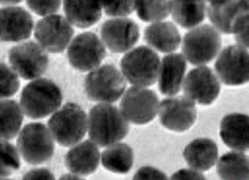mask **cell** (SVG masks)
<instances>
[{
    "label": "cell",
    "instance_id": "obj_1",
    "mask_svg": "<svg viewBox=\"0 0 249 180\" xmlns=\"http://www.w3.org/2000/svg\"><path fill=\"white\" fill-rule=\"evenodd\" d=\"M129 123L121 110L108 103H99L89 111L88 130L90 140L98 147H109L124 139Z\"/></svg>",
    "mask_w": 249,
    "mask_h": 180
},
{
    "label": "cell",
    "instance_id": "obj_2",
    "mask_svg": "<svg viewBox=\"0 0 249 180\" xmlns=\"http://www.w3.org/2000/svg\"><path fill=\"white\" fill-rule=\"evenodd\" d=\"M63 100L58 84L47 78H39L24 86L20 96V106L32 120L44 119L58 110Z\"/></svg>",
    "mask_w": 249,
    "mask_h": 180
},
{
    "label": "cell",
    "instance_id": "obj_3",
    "mask_svg": "<svg viewBox=\"0 0 249 180\" xmlns=\"http://www.w3.org/2000/svg\"><path fill=\"white\" fill-rule=\"evenodd\" d=\"M54 140L63 147H71L83 139L88 131V116L76 103H67L48 121Z\"/></svg>",
    "mask_w": 249,
    "mask_h": 180
},
{
    "label": "cell",
    "instance_id": "obj_4",
    "mask_svg": "<svg viewBox=\"0 0 249 180\" xmlns=\"http://www.w3.org/2000/svg\"><path fill=\"white\" fill-rule=\"evenodd\" d=\"M160 60L152 48L140 46L128 51L121 60L124 78L138 87L151 86L157 82Z\"/></svg>",
    "mask_w": 249,
    "mask_h": 180
},
{
    "label": "cell",
    "instance_id": "obj_5",
    "mask_svg": "<svg viewBox=\"0 0 249 180\" xmlns=\"http://www.w3.org/2000/svg\"><path fill=\"white\" fill-rule=\"evenodd\" d=\"M84 85L90 100L110 104L117 102L124 95L127 82L115 66L107 64L89 73Z\"/></svg>",
    "mask_w": 249,
    "mask_h": 180
},
{
    "label": "cell",
    "instance_id": "obj_6",
    "mask_svg": "<svg viewBox=\"0 0 249 180\" xmlns=\"http://www.w3.org/2000/svg\"><path fill=\"white\" fill-rule=\"evenodd\" d=\"M17 149L25 162L40 165L53 156L54 138L49 128L40 122L30 123L23 127L17 141Z\"/></svg>",
    "mask_w": 249,
    "mask_h": 180
},
{
    "label": "cell",
    "instance_id": "obj_7",
    "mask_svg": "<svg viewBox=\"0 0 249 180\" xmlns=\"http://www.w3.org/2000/svg\"><path fill=\"white\" fill-rule=\"evenodd\" d=\"M220 32L209 24L195 27L184 34L182 51L185 60L195 66L212 62L221 48Z\"/></svg>",
    "mask_w": 249,
    "mask_h": 180
},
{
    "label": "cell",
    "instance_id": "obj_8",
    "mask_svg": "<svg viewBox=\"0 0 249 180\" xmlns=\"http://www.w3.org/2000/svg\"><path fill=\"white\" fill-rule=\"evenodd\" d=\"M8 60L13 70L24 80H36L42 76L50 63L47 52L33 41L10 48Z\"/></svg>",
    "mask_w": 249,
    "mask_h": 180
},
{
    "label": "cell",
    "instance_id": "obj_9",
    "mask_svg": "<svg viewBox=\"0 0 249 180\" xmlns=\"http://www.w3.org/2000/svg\"><path fill=\"white\" fill-rule=\"evenodd\" d=\"M160 101L154 90L133 86L124 93L120 110L125 120L135 125H146L155 120Z\"/></svg>",
    "mask_w": 249,
    "mask_h": 180
},
{
    "label": "cell",
    "instance_id": "obj_10",
    "mask_svg": "<svg viewBox=\"0 0 249 180\" xmlns=\"http://www.w3.org/2000/svg\"><path fill=\"white\" fill-rule=\"evenodd\" d=\"M107 57V49L94 32H83L75 37L69 45L68 59L79 71H92L101 65Z\"/></svg>",
    "mask_w": 249,
    "mask_h": 180
},
{
    "label": "cell",
    "instance_id": "obj_11",
    "mask_svg": "<svg viewBox=\"0 0 249 180\" xmlns=\"http://www.w3.org/2000/svg\"><path fill=\"white\" fill-rule=\"evenodd\" d=\"M75 33L72 24L61 15H52L39 20L35 37L39 45L51 53H62Z\"/></svg>",
    "mask_w": 249,
    "mask_h": 180
},
{
    "label": "cell",
    "instance_id": "obj_12",
    "mask_svg": "<svg viewBox=\"0 0 249 180\" xmlns=\"http://www.w3.org/2000/svg\"><path fill=\"white\" fill-rule=\"evenodd\" d=\"M249 1H211L208 16L218 31L237 33L249 22Z\"/></svg>",
    "mask_w": 249,
    "mask_h": 180
},
{
    "label": "cell",
    "instance_id": "obj_13",
    "mask_svg": "<svg viewBox=\"0 0 249 180\" xmlns=\"http://www.w3.org/2000/svg\"><path fill=\"white\" fill-rule=\"evenodd\" d=\"M215 70L220 81L229 86L247 84L249 79V53L238 45L228 46L215 62Z\"/></svg>",
    "mask_w": 249,
    "mask_h": 180
},
{
    "label": "cell",
    "instance_id": "obj_14",
    "mask_svg": "<svg viewBox=\"0 0 249 180\" xmlns=\"http://www.w3.org/2000/svg\"><path fill=\"white\" fill-rule=\"evenodd\" d=\"M185 97L199 105L213 104L220 91L217 75L207 66H198L188 73L183 83Z\"/></svg>",
    "mask_w": 249,
    "mask_h": 180
},
{
    "label": "cell",
    "instance_id": "obj_15",
    "mask_svg": "<svg viewBox=\"0 0 249 180\" xmlns=\"http://www.w3.org/2000/svg\"><path fill=\"white\" fill-rule=\"evenodd\" d=\"M159 115L162 126L170 131L182 133L196 123L197 111L195 102L185 96H177L161 102Z\"/></svg>",
    "mask_w": 249,
    "mask_h": 180
},
{
    "label": "cell",
    "instance_id": "obj_16",
    "mask_svg": "<svg viewBox=\"0 0 249 180\" xmlns=\"http://www.w3.org/2000/svg\"><path fill=\"white\" fill-rule=\"evenodd\" d=\"M103 42L114 53H124L139 42L140 28L131 19L114 18L106 21L101 28Z\"/></svg>",
    "mask_w": 249,
    "mask_h": 180
},
{
    "label": "cell",
    "instance_id": "obj_17",
    "mask_svg": "<svg viewBox=\"0 0 249 180\" xmlns=\"http://www.w3.org/2000/svg\"><path fill=\"white\" fill-rule=\"evenodd\" d=\"M33 29L34 19L23 7L0 8V42H22L31 36Z\"/></svg>",
    "mask_w": 249,
    "mask_h": 180
},
{
    "label": "cell",
    "instance_id": "obj_18",
    "mask_svg": "<svg viewBox=\"0 0 249 180\" xmlns=\"http://www.w3.org/2000/svg\"><path fill=\"white\" fill-rule=\"evenodd\" d=\"M186 66V60L182 54L172 53L162 59L157 79L162 94L166 96L178 94L184 83Z\"/></svg>",
    "mask_w": 249,
    "mask_h": 180
},
{
    "label": "cell",
    "instance_id": "obj_19",
    "mask_svg": "<svg viewBox=\"0 0 249 180\" xmlns=\"http://www.w3.org/2000/svg\"><path fill=\"white\" fill-rule=\"evenodd\" d=\"M100 161L99 148L91 140H86L74 145L65 156L67 168L79 176L93 174L98 168Z\"/></svg>",
    "mask_w": 249,
    "mask_h": 180
},
{
    "label": "cell",
    "instance_id": "obj_20",
    "mask_svg": "<svg viewBox=\"0 0 249 180\" xmlns=\"http://www.w3.org/2000/svg\"><path fill=\"white\" fill-rule=\"evenodd\" d=\"M249 118L248 115H226L220 122V135L223 143L235 151H246L249 147Z\"/></svg>",
    "mask_w": 249,
    "mask_h": 180
},
{
    "label": "cell",
    "instance_id": "obj_21",
    "mask_svg": "<svg viewBox=\"0 0 249 180\" xmlns=\"http://www.w3.org/2000/svg\"><path fill=\"white\" fill-rule=\"evenodd\" d=\"M183 155L190 168L197 171H207L218 161V146L212 139H196L185 146Z\"/></svg>",
    "mask_w": 249,
    "mask_h": 180
},
{
    "label": "cell",
    "instance_id": "obj_22",
    "mask_svg": "<svg viewBox=\"0 0 249 180\" xmlns=\"http://www.w3.org/2000/svg\"><path fill=\"white\" fill-rule=\"evenodd\" d=\"M144 39L150 47L162 53L176 51L181 43L180 32L171 22H157L148 25Z\"/></svg>",
    "mask_w": 249,
    "mask_h": 180
},
{
    "label": "cell",
    "instance_id": "obj_23",
    "mask_svg": "<svg viewBox=\"0 0 249 180\" xmlns=\"http://www.w3.org/2000/svg\"><path fill=\"white\" fill-rule=\"evenodd\" d=\"M63 10L67 20L77 28H89L102 17L100 2L95 1H64Z\"/></svg>",
    "mask_w": 249,
    "mask_h": 180
},
{
    "label": "cell",
    "instance_id": "obj_24",
    "mask_svg": "<svg viewBox=\"0 0 249 180\" xmlns=\"http://www.w3.org/2000/svg\"><path fill=\"white\" fill-rule=\"evenodd\" d=\"M24 112L17 101L0 100V140L15 138L21 130Z\"/></svg>",
    "mask_w": 249,
    "mask_h": 180
},
{
    "label": "cell",
    "instance_id": "obj_25",
    "mask_svg": "<svg viewBox=\"0 0 249 180\" xmlns=\"http://www.w3.org/2000/svg\"><path fill=\"white\" fill-rule=\"evenodd\" d=\"M205 1H173L171 14L177 24L185 29L195 28L205 19Z\"/></svg>",
    "mask_w": 249,
    "mask_h": 180
},
{
    "label": "cell",
    "instance_id": "obj_26",
    "mask_svg": "<svg viewBox=\"0 0 249 180\" xmlns=\"http://www.w3.org/2000/svg\"><path fill=\"white\" fill-rule=\"evenodd\" d=\"M134 154L131 146L124 143H117L104 150L101 162L104 168L117 174H127L133 165Z\"/></svg>",
    "mask_w": 249,
    "mask_h": 180
},
{
    "label": "cell",
    "instance_id": "obj_27",
    "mask_svg": "<svg viewBox=\"0 0 249 180\" xmlns=\"http://www.w3.org/2000/svg\"><path fill=\"white\" fill-rule=\"evenodd\" d=\"M217 173L222 180H249V157L239 151L226 153L218 162Z\"/></svg>",
    "mask_w": 249,
    "mask_h": 180
},
{
    "label": "cell",
    "instance_id": "obj_28",
    "mask_svg": "<svg viewBox=\"0 0 249 180\" xmlns=\"http://www.w3.org/2000/svg\"><path fill=\"white\" fill-rule=\"evenodd\" d=\"M172 1H137L135 10L144 22H160L171 14Z\"/></svg>",
    "mask_w": 249,
    "mask_h": 180
},
{
    "label": "cell",
    "instance_id": "obj_29",
    "mask_svg": "<svg viewBox=\"0 0 249 180\" xmlns=\"http://www.w3.org/2000/svg\"><path fill=\"white\" fill-rule=\"evenodd\" d=\"M21 166L20 154L17 147L8 141L0 140V178H6Z\"/></svg>",
    "mask_w": 249,
    "mask_h": 180
},
{
    "label": "cell",
    "instance_id": "obj_30",
    "mask_svg": "<svg viewBox=\"0 0 249 180\" xmlns=\"http://www.w3.org/2000/svg\"><path fill=\"white\" fill-rule=\"evenodd\" d=\"M20 88L18 74L6 63L0 62V100L15 95Z\"/></svg>",
    "mask_w": 249,
    "mask_h": 180
},
{
    "label": "cell",
    "instance_id": "obj_31",
    "mask_svg": "<svg viewBox=\"0 0 249 180\" xmlns=\"http://www.w3.org/2000/svg\"><path fill=\"white\" fill-rule=\"evenodd\" d=\"M100 4L109 16L124 17L135 10V1H105Z\"/></svg>",
    "mask_w": 249,
    "mask_h": 180
},
{
    "label": "cell",
    "instance_id": "obj_32",
    "mask_svg": "<svg viewBox=\"0 0 249 180\" xmlns=\"http://www.w3.org/2000/svg\"><path fill=\"white\" fill-rule=\"evenodd\" d=\"M26 5L33 12L41 16L55 15L61 6L60 1H26Z\"/></svg>",
    "mask_w": 249,
    "mask_h": 180
},
{
    "label": "cell",
    "instance_id": "obj_33",
    "mask_svg": "<svg viewBox=\"0 0 249 180\" xmlns=\"http://www.w3.org/2000/svg\"><path fill=\"white\" fill-rule=\"evenodd\" d=\"M132 180H168L166 173L159 168L145 166L140 168Z\"/></svg>",
    "mask_w": 249,
    "mask_h": 180
},
{
    "label": "cell",
    "instance_id": "obj_34",
    "mask_svg": "<svg viewBox=\"0 0 249 180\" xmlns=\"http://www.w3.org/2000/svg\"><path fill=\"white\" fill-rule=\"evenodd\" d=\"M169 180H206V178L202 173L195 169L182 168L175 172Z\"/></svg>",
    "mask_w": 249,
    "mask_h": 180
},
{
    "label": "cell",
    "instance_id": "obj_35",
    "mask_svg": "<svg viewBox=\"0 0 249 180\" xmlns=\"http://www.w3.org/2000/svg\"><path fill=\"white\" fill-rule=\"evenodd\" d=\"M22 180H55V177L48 168H35L24 175Z\"/></svg>",
    "mask_w": 249,
    "mask_h": 180
},
{
    "label": "cell",
    "instance_id": "obj_36",
    "mask_svg": "<svg viewBox=\"0 0 249 180\" xmlns=\"http://www.w3.org/2000/svg\"><path fill=\"white\" fill-rule=\"evenodd\" d=\"M249 24L244 26L242 29L235 33V40L237 42V45L244 48H249Z\"/></svg>",
    "mask_w": 249,
    "mask_h": 180
},
{
    "label": "cell",
    "instance_id": "obj_37",
    "mask_svg": "<svg viewBox=\"0 0 249 180\" xmlns=\"http://www.w3.org/2000/svg\"><path fill=\"white\" fill-rule=\"evenodd\" d=\"M59 180H86L82 179L81 177L74 174H65L60 177Z\"/></svg>",
    "mask_w": 249,
    "mask_h": 180
},
{
    "label": "cell",
    "instance_id": "obj_38",
    "mask_svg": "<svg viewBox=\"0 0 249 180\" xmlns=\"http://www.w3.org/2000/svg\"><path fill=\"white\" fill-rule=\"evenodd\" d=\"M21 1H0V5H5L6 6H14L19 4Z\"/></svg>",
    "mask_w": 249,
    "mask_h": 180
},
{
    "label": "cell",
    "instance_id": "obj_39",
    "mask_svg": "<svg viewBox=\"0 0 249 180\" xmlns=\"http://www.w3.org/2000/svg\"><path fill=\"white\" fill-rule=\"evenodd\" d=\"M0 180H9V179H5V178H0Z\"/></svg>",
    "mask_w": 249,
    "mask_h": 180
}]
</instances>
